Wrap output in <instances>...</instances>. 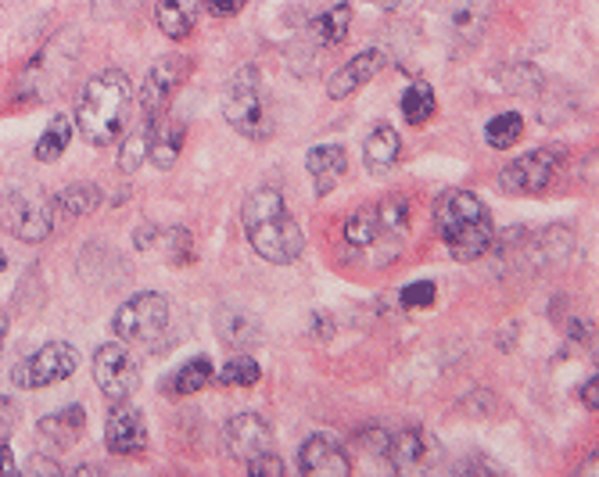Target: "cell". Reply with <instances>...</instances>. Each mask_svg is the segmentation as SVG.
I'll use <instances>...</instances> for the list:
<instances>
[{
    "label": "cell",
    "mask_w": 599,
    "mask_h": 477,
    "mask_svg": "<svg viewBox=\"0 0 599 477\" xmlns=\"http://www.w3.org/2000/svg\"><path fill=\"white\" fill-rule=\"evenodd\" d=\"M241 223H244V234H248L258 259H266L273 266H291L302 259L305 234L295 223V216L288 212L284 194L277 188L252 191L248 202L241 208Z\"/></svg>",
    "instance_id": "1"
},
{
    "label": "cell",
    "mask_w": 599,
    "mask_h": 477,
    "mask_svg": "<svg viewBox=\"0 0 599 477\" xmlns=\"http://www.w3.org/2000/svg\"><path fill=\"white\" fill-rule=\"evenodd\" d=\"M129 119H133V83L119 68H104V73L90 76L76 108V126L84 141L93 147L119 141Z\"/></svg>",
    "instance_id": "2"
},
{
    "label": "cell",
    "mask_w": 599,
    "mask_h": 477,
    "mask_svg": "<svg viewBox=\"0 0 599 477\" xmlns=\"http://www.w3.org/2000/svg\"><path fill=\"white\" fill-rule=\"evenodd\" d=\"M434 227L456 262H474L492 248V216L471 191H445L434 202Z\"/></svg>",
    "instance_id": "3"
},
{
    "label": "cell",
    "mask_w": 599,
    "mask_h": 477,
    "mask_svg": "<svg viewBox=\"0 0 599 477\" xmlns=\"http://www.w3.org/2000/svg\"><path fill=\"white\" fill-rule=\"evenodd\" d=\"M222 115H227V123L241 137H248V141H266V137L273 133V108H269V98H266L255 65H244L227 83Z\"/></svg>",
    "instance_id": "4"
},
{
    "label": "cell",
    "mask_w": 599,
    "mask_h": 477,
    "mask_svg": "<svg viewBox=\"0 0 599 477\" xmlns=\"http://www.w3.org/2000/svg\"><path fill=\"white\" fill-rule=\"evenodd\" d=\"M76 62H79V33L62 29L29 62L26 76H22V98H54L68 83V73L76 68Z\"/></svg>",
    "instance_id": "5"
},
{
    "label": "cell",
    "mask_w": 599,
    "mask_h": 477,
    "mask_svg": "<svg viewBox=\"0 0 599 477\" xmlns=\"http://www.w3.org/2000/svg\"><path fill=\"white\" fill-rule=\"evenodd\" d=\"M169 327V301L155 295V291H140V295L126 298L112 320V331L119 334L126 345H155Z\"/></svg>",
    "instance_id": "6"
},
{
    "label": "cell",
    "mask_w": 599,
    "mask_h": 477,
    "mask_svg": "<svg viewBox=\"0 0 599 477\" xmlns=\"http://www.w3.org/2000/svg\"><path fill=\"white\" fill-rule=\"evenodd\" d=\"M54 197H43V194H33V191H8L0 197V219L4 227L15 234L18 241L26 244H40L54 234Z\"/></svg>",
    "instance_id": "7"
},
{
    "label": "cell",
    "mask_w": 599,
    "mask_h": 477,
    "mask_svg": "<svg viewBox=\"0 0 599 477\" xmlns=\"http://www.w3.org/2000/svg\"><path fill=\"white\" fill-rule=\"evenodd\" d=\"M79 366V352L68 341H47L37 348L33 356H26L22 363L11 370V384L18 391H33V388H47V384L68 381Z\"/></svg>",
    "instance_id": "8"
},
{
    "label": "cell",
    "mask_w": 599,
    "mask_h": 477,
    "mask_svg": "<svg viewBox=\"0 0 599 477\" xmlns=\"http://www.w3.org/2000/svg\"><path fill=\"white\" fill-rule=\"evenodd\" d=\"M93 381L104 391V399L112 405L126 402L129 395L137 391L140 384V370L133 363V356L126 352V345H101L93 352Z\"/></svg>",
    "instance_id": "9"
},
{
    "label": "cell",
    "mask_w": 599,
    "mask_h": 477,
    "mask_svg": "<svg viewBox=\"0 0 599 477\" xmlns=\"http://www.w3.org/2000/svg\"><path fill=\"white\" fill-rule=\"evenodd\" d=\"M560 151L553 147H538L527 151V155L513 158L507 169L499 172V188L507 194H538L553 183V172L560 166Z\"/></svg>",
    "instance_id": "10"
},
{
    "label": "cell",
    "mask_w": 599,
    "mask_h": 477,
    "mask_svg": "<svg viewBox=\"0 0 599 477\" xmlns=\"http://www.w3.org/2000/svg\"><path fill=\"white\" fill-rule=\"evenodd\" d=\"M183 76H187V62L183 57H162L158 65H151V73L144 79V87H140V119L148 123H158L162 115H166L169 101L176 90L183 87Z\"/></svg>",
    "instance_id": "11"
},
{
    "label": "cell",
    "mask_w": 599,
    "mask_h": 477,
    "mask_svg": "<svg viewBox=\"0 0 599 477\" xmlns=\"http://www.w3.org/2000/svg\"><path fill=\"white\" fill-rule=\"evenodd\" d=\"M381 456L392 463V470L398 474H424L434 467V460H438V446H434L424 430L403 427V430H387Z\"/></svg>",
    "instance_id": "12"
},
{
    "label": "cell",
    "mask_w": 599,
    "mask_h": 477,
    "mask_svg": "<svg viewBox=\"0 0 599 477\" xmlns=\"http://www.w3.org/2000/svg\"><path fill=\"white\" fill-rule=\"evenodd\" d=\"M222 441H227L230 456L248 463L263 452H273V427H269L258 413H238L222 430Z\"/></svg>",
    "instance_id": "13"
},
{
    "label": "cell",
    "mask_w": 599,
    "mask_h": 477,
    "mask_svg": "<svg viewBox=\"0 0 599 477\" xmlns=\"http://www.w3.org/2000/svg\"><path fill=\"white\" fill-rule=\"evenodd\" d=\"M104 446H109L115 456H137V452H144L148 449L144 413L126 402H115V410L109 413V424H104Z\"/></svg>",
    "instance_id": "14"
},
{
    "label": "cell",
    "mask_w": 599,
    "mask_h": 477,
    "mask_svg": "<svg viewBox=\"0 0 599 477\" xmlns=\"http://www.w3.org/2000/svg\"><path fill=\"white\" fill-rule=\"evenodd\" d=\"M298 470L309 474V477H348L352 463L334 438L313 435V438H305V446L298 452Z\"/></svg>",
    "instance_id": "15"
},
{
    "label": "cell",
    "mask_w": 599,
    "mask_h": 477,
    "mask_svg": "<svg viewBox=\"0 0 599 477\" xmlns=\"http://www.w3.org/2000/svg\"><path fill=\"white\" fill-rule=\"evenodd\" d=\"M384 65H387V54H384V51H378V48H370V51L356 54L348 65H342L331 79H327V94H331L334 101L352 98L359 87H367L370 79L378 76Z\"/></svg>",
    "instance_id": "16"
},
{
    "label": "cell",
    "mask_w": 599,
    "mask_h": 477,
    "mask_svg": "<svg viewBox=\"0 0 599 477\" xmlns=\"http://www.w3.org/2000/svg\"><path fill=\"white\" fill-rule=\"evenodd\" d=\"M87 430V410L84 405H62V410L47 413L37 424V435L51 441L54 449H73Z\"/></svg>",
    "instance_id": "17"
},
{
    "label": "cell",
    "mask_w": 599,
    "mask_h": 477,
    "mask_svg": "<svg viewBox=\"0 0 599 477\" xmlns=\"http://www.w3.org/2000/svg\"><path fill=\"white\" fill-rule=\"evenodd\" d=\"M305 169H309V177L316 183V194H331L334 183L345 177L348 155H345V147H337V144H320L305 155Z\"/></svg>",
    "instance_id": "18"
},
{
    "label": "cell",
    "mask_w": 599,
    "mask_h": 477,
    "mask_svg": "<svg viewBox=\"0 0 599 477\" xmlns=\"http://www.w3.org/2000/svg\"><path fill=\"white\" fill-rule=\"evenodd\" d=\"M213 381H216V366H213V359H208V356H194V359H187V363L176 366L166 381H162V391L173 395V399H180V395L205 391Z\"/></svg>",
    "instance_id": "19"
},
{
    "label": "cell",
    "mask_w": 599,
    "mask_h": 477,
    "mask_svg": "<svg viewBox=\"0 0 599 477\" xmlns=\"http://www.w3.org/2000/svg\"><path fill=\"white\" fill-rule=\"evenodd\" d=\"M216 331H219V341L233 348V352H241V348H252L263 341V327H258V320L248 317L244 309H219L216 317Z\"/></svg>",
    "instance_id": "20"
},
{
    "label": "cell",
    "mask_w": 599,
    "mask_h": 477,
    "mask_svg": "<svg viewBox=\"0 0 599 477\" xmlns=\"http://www.w3.org/2000/svg\"><path fill=\"white\" fill-rule=\"evenodd\" d=\"M398 151H403V141H398V130H395V126H387V123L373 126L370 137H367V144H362L367 166H370V172H378V177H384V172L395 169Z\"/></svg>",
    "instance_id": "21"
},
{
    "label": "cell",
    "mask_w": 599,
    "mask_h": 477,
    "mask_svg": "<svg viewBox=\"0 0 599 477\" xmlns=\"http://www.w3.org/2000/svg\"><path fill=\"white\" fill-rule=\"evenodd\" d=\"M197 8H202V0H158V8H155L158 29L166 33L169 40L191 37V29L197 22Z\"/></svg>",
    "instance_id": "22"
},
{
    "label": "cell",
    "mask_w": 599,
    "mask_h": 477,
    "mask_svg": "<svg viewBox=\"0 0 599 477\" xmlns=\"http://www.w3.org/2000/svg\"><path fill=\"white\" fill-rule=\"evenodd\" d=\"M574 248V234L563 227H549L543 234H535L532 244H524L527 252V262L532 266H553V262H563Z\"/></svg>",
    "instance_id": "23"
},
{
    "label": "cell",
    "mask_w": 599,
    "mask_h": 477,
    "mask_svg": "<svg viewBox=\"0 0 599 477\" xmlns=\"http://www.w3.org/2000/svg\"><path fill=\"white\" fill-rule=\"evenodd\" d=\"M183 123L180 119H158L155 133H151V162L158 169H173V162L180 158V147H183Z\"/></svg>",
    "instance_id": "24"
},
{
    "label": "cell",
    "mask_w": 599,
    "mask_h": 477,
    "mask_svg": "<svg viewBox=\"0 0 599 477\" xmlns=\"http://www.w3.org/2000/svg\"><path fill=\"white\" fill-rule=\"evenodd\" d=\"M104 202L101 188H93V183H68V188L54 197V208L65 216H90L98 212Z\"/></svg>",
    "instance_id": "25"
},
{
    "label": "cell",
    "mask_w": 599,
    "mask_h": 477,
    "mask_svg": "<svg viewBox=\"0 0 599 477\" xmlns=\"http://www.w3.org/2000/svg\"><path fill=\"white\" fill-rule=\"evenodd\" d=\"M348 26H352V8L348 4H337L323 15H316L313 22V37L320 48H337L345 37H348Z\"/></svg>",
    "instance_id": "26"
},
{
    "label": "cell",
    "mask_w": 599,
    "mask_h": 477,
    "mask_svg": "<svg viewBox=\"0 0 599 477\" xmlns=\"http://www.w3.org/2000/svg\"><path fill=\"white\" fill-rule=\"evenodd\" d=\"M155 126H158V123L140 119L137 130L126 133V141H123V147H119V169H123V172H137L140 166H144V158H148V151H151V133H155Z\"/></svg>",
    "instance_id": "27"
},
{
    "label": "cell",
    "mask_w": 599,
    "mask_h": 477,
    "mask_svg": "<svg viewBox=\"0 0 599 477\" xmlns=\"http://www.w3.org/2000/svg\"><path fill=\"white\" fill-rule=\"evenodd\" d=\"M403 115L409 126H424L434 115V90L428 79H413L403 94Z\"/></svg>",
    "instance_id": "28"
},
{
    "label": "cell",
    "mask_w": 599,
    "mask_h": 477,
    "mask_svg": "<svg viewBox=\"0 0 599 477\" xmlns=\"http://www.w3.org/2000/svg\"><path fill=\"white\" fill-rule=\"evenodd\" d=\"M381 234V219H378V208L367 205L359 208V212H352L345 219V241L352 244V248H370L373 241H378Z\"/></svg>",
    "instance_id": "29"
},
{
    "label": "cell",
    "mask_w": 599,
    "mask_h": 477,
    "mask_svg": "<svg viewBox=\"0 0 599 477\" xmlns=\"http://www.w3.org/2000/svg\"><path fill=\"white\" fill-rule=\"evenodd\" d=\"M68 141H73V123L65 119V115H54V123L47 126V133L37 141V158L40 162H58L65 155V147H68Z\"/></svg>",
    "instance_id": "30"
},
{
    "label": "cell",
    "mask_w": 599,
    "mask_h": 477,
    "mask_svg": "<svg viewBox=\"0 0 599 477\" xmlns=\"http://www.w3.org/2000/svg\"><path fill=\"white\" fill-rule=\"evenodd\" d=\"M524 137V119L517 112H507V115H496L488 126H485V144L496 147V151H507L513 147L517 141Z\"/></svg>",
    "instance_id": "31"
},
{
    "label": "cell",
    "mask_w": 599,
    "mask_h": 477,
    "mask_svg": "<svg viewBox=\"0 0 599 477\" xmlns=\"http://www.w3.org/2000/svg\"><path fill=\"white\" fill-rule=\"evenodd\" d=\"M216 377L227 384V388H252V384H258V377H263V370H258L252 356H233L230 363H222Z\"/></svg>",
    "instance_id": "32"
},
{
    "label": "cell",
    "mask_w": 599,
    "mask_h": 477,
    "mask_svg": "<svg viewBox=\"0 0 599 477\" xmlns=\"http://www.w3.org/2000/svg\"><path fill=\"white\" fill-rule=\"evenodd\" d=\"M162 255H166L169 266H187V262H194V241H191V234H187L183 227L166 230V234H162Z\"/></svg>",
    "instance_id": "33"
},
{
    "label": "cell",
    "mask_w": 599,
    "mask_h": 477,
    "mask_svg": "<svg viewBox=\"0 0 599 477\" xmlns=\"http://www.w3.org/2000/svg\"><path fill=\"white\" fill-rule=\"evenodd\" d=\"M538 83H543V76H538V68L532 65H517L502 76V87L513 90V94H535Z\"/></svg>",
    "instance_id": "34"
},
{
    "label": "cell",
    "mask_w": 599,
    "mask_h": 477,
    "mask_svg": "<svg viewBox=\"0 0 599 477\" xmlns=\"http://www.w3.org/2000/svg\"><path fill=\"white\" fill-rule=\"evenodd\" d=\"M488 11V4L481 0V8H477V0L474 4H467L463 11H456V18H453V29L460 33V37L467 40H477V33H481V15Z\"/></svg>",
    "instance_id": "35"
},
{
    "label": "cell",
    "mask_w": 599,
    "mask_h": 477,
    "mask_svg": "<svg viewBox=\"0 0 599 477\" xmlns=\"http://www.w3.org/2000/svg\"><path fill=\"white\" fill-rule=\"evenodd\" d=\"M434 284L431 281H417V284H406L403 287V295H398V301H403L406 309H428V306H434Z\"/></svg>",
    "instance_id": "36"
},
{
    "label": "cell",
    "mask_w": 599,
    "mask_h": 477,
    "mask_svg": "<svg viewBox=\"0 0 599 477\" xmlns=\"http://www.w3.org/2000/svg\"><path fill=\"white\" fill-rule=\"evenodd\" d=\"M248 474H255V477H280V474H284V463H280V456H273V452H263V456L248 460Z\"/></svg>",
    "instance_id": "37"
},
{
    "label": "cell",
    "mask_w": 599,
    "mask_h": 477,
    "mask_svg": "<svg viewBox=\"0 0 599 477\" xmlns=\"http://www.w3.org/2000/svg\"><path fill=\"white\" fill-rule=\"evenodd\" d=\"M129 8H137V0H93V15H98V18L126 15Z\"/></svg>",
    "instance_id": "38"
},
{
    "label": "cell",
    "mask_w": 599,
    "mask_h": 477,
    "mask_svg": "<svg viewBox=\"0 0 599 477\" xmlns=\"http://www.w3.org/2000/svg\"><path fill=\"white\" fill-rule=\"evenodd\" d=\"M26 474H51V477H58V474H62V463L47 460L43 452H33L29 463H26Z\"/></svg>",
    "instance_id": "39"
},
{
    "label": "cell",
    "mask_w": 599,
    "mask_h": 477,
    "mask_svg": "<svg viewBox=\"0 0 599 477\" xmlns=\"http://www.w3.org/2000/svg\"><path fill=\"white\" fill-rule=\"evenodd\" d=\"M244 4H248V0H208V11H213L216 18H233V15H241Z\"/></svg>",
    "instance_id": "40"
},
{
    "label": "cell",
    "mask_w": 599,
    "mask_h": 477,
    "mask_svg": "<svg viewBox=\"0 0 599 477\" xmlns=\"http://www.w3.org/2000/svg\"><path fill=\"white\" fill-rule=\"evenodd\" d=\"M15 421H18V405L11 399H0V438H8L15 430Z\"/></svg>",
    "instance_id": "41"
},
{
    "label": "cell",
    "mask_w": 599,
    "mask_h": 477,
    "mask_svg": "<svg viewBox=\"0 0 599 477\" xmlns=\"http://www.w3.org/2000/svg\"><path fill=\"white\" fill-rule=\"evenodd\" d=\"M571 337L582 345H596V327H589V323H571Z\"/></svg>",
    "instance_id": "42"
},
{
    "label": "cell",
    "mask_w": 599,
    "mask_h": 477,
    "mask_svg": "<svg viewBox=\"0 0 599 477\" xmlns=\"http://www.w3.org/2000/svg\"><path fill=\"white\" fill-rule=\"evenodd\" d=\"M596 391H599V377L592 374V381H589V384H585V388H582V402L589 405L592 413L599 410V395H596Z\"/></svg>",
    "instance_id": "43"
},
{
    "label": "cell",
    "mask_w": 599,
    "mask_h": 477,
    "mask_svg": "<svg viewBox=\"0 0 599 477\" xmlns=\"http://www.w3.org/2000/svg\"><path fill=\"white\" fill-rule=\"evenodd\" d=\"M0 474H18V463L11 456V446H0Z\"/></svg>",
    "instance_id": "44"
},
{
    "label": "cell",
    "mask_w": 599,
    "mask_h": 477,
    "mask_svg": "<svg viewBox=\"0 0 599 477\" xmlns=\"http://www.w3.org/2000/svg\"><path fill=\"white\" fill-rule=\"evenodd\" d=\"M313 331H316V337H331L334 334V323L323 317V312H316L313 317Z\"/></svg>",
    "instance_id": "45"
},
{
    "label": "cell",
    "mask_w": 599,
    "mask_h": 477,
    "mask_svg": "<svg viewBox=\"0 0 599 477\" xmlns=\"http://www.w3.org/2000/svg\"><path fill=\"white\" fill-rule=\"evenodd\" d=\"M4 334H8V317L0 312V356H4Z\"/></svg>",
    "instance_id": "46"
},
{
    "label": "cell",
    "mask_w": 599,
    "mask_h": 477,
    "mask_svg": "<svg viewBox=\"0 0 599 477\" xmlns=\"http://www.w3.org/2000/svg\"><path fill=\"white\" fill-rule=\"evenodd\" d=\"M373 4H381V8H398L403 0H373Z\"/></svg>",
    "instance_id": "47"
},
{
    "label": "cell",
    "mask_w": 599,
    "mask_h": 477,
    "mask_svg": "<svg viewBox=\"0 0 599 477\" xmlns=\"http://www.w3.org/2000/svg\"><path fill=\"white\" fill-rule=\"evenodd\" d=\"M8 270V255H4V248H0V273Z\"/></svg>",
    "instance_id": "48"
}]
</instances>
